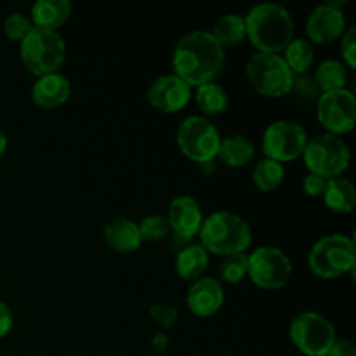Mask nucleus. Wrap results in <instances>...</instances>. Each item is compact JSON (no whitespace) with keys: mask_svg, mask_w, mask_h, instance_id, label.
<instances>
[{"mask_svg":"<svg viewBox=\"0 0 356 356\" xmlns=\"http://www.w3.org/2000/svg\"><path fill=\"white\" fill-rule=\"evenodd\" d=\"M225 49L216 42L211 31H191L184 35L174 49V75L190 87H200L212 82L225 66Z\"/></svg>","mask_w":356,"mask_h":356,"instance_id":"obj_1","label":"nucleus"},{"mask_svg":"<svg viewBox=\"0 0 356 356\" xmlns=\"http://www.w3.org/2000/svg\"><path fill=\"white\" fill-rule=\"evenodd\" d=\"M243 19L245 37L264 54H280L294 38V19L291 13L278 3H257Z\"/></svg>","mask_w":356,"mask_h":356,"instance_id":"obj_2","label":"nucleus"},{"mask_svg":"<svg viewBox=\"0 0 356 356\" xmlns=\"http://www.w3.org/2000/svg\"><path fill=\"white\" fill-rule=\"evenodd\" d=\"M200 245L207 252L218 256L243 254L252 243V232L249 222L238 214L219 211L204 218L200 233Z\"/></svg>","mask_w":356,"mask_h":356,"instance_id":"obj_3","label":"nucleus"},{"mask_svg":"<svg viewBox=\"0 0 356 356\" xmlns=\"http://www.w3.org/2000/svg\"><path fill=\"white\" fill-rule=\"evenodd\" d=\"M308 266L313 275L323 280H334L346 273H353L356 266L353 238L339 233L320 238L309 250Z\"/></svg>","mask_w":356,"mask_h":356,"instance_id":"obj_4","label":"nucleus"},{"mask_svg":"<svg viewBox=\"0 0 356 356\" xmlns=\"http://www.w3.org/2000/svg\"><path fill=\"white\" fill-rule=\"evenodd\" d=\"M19 56L24 68L37 76L56 73L66 59V42L58 31L33 28L21 40Z\"/></svg>","mask_w":356,"mask_h":356,"instance_id":"obj_5","label":"nucleus"},{"mask_svg":"<svg viewBox=\"0 0 356 356\" xmlns=\"http://www.w3.org/2000/svg\"><path fill=\"white\" fill-rule=\"evenodd\" d=\"M302 160L308 167L309 174L332 179L341 177L344 170L350 167V148L339 136L323 134L308 139L306 148L302 152Z\"/></svg>","mask_w":356,"mask_h":356,"instance_id":"obj_6","label":"nucleus"},{"mask_svg":"<svg viewBox=\"0 0 356 356\" xmlns=\"http://www.w3.org/2000/svg\"><path fill=\"white\" fill-rule=\"evenodd\" d=\"M245 75L252 89L264 97H282L291 94L294 82V73L280 54H252L247 61Z\"/></svg>","mask_w":356,"mask_h":356,"instance_id":"obj_7","label":"nucleus"},{"mask_svg":"<svg viewBox=\"0 0 356 356\" xmlns=\"http://www.w3.org/2000/svg\"><path fill=\"white\" fill-rule=\"evenodd\" d=\"M176 143L186 159L205 165L218 159L221 134L204 117H188L177 127Z\"/></svg>","mask_w":356,"mask_h":356,"instance_id":"obj_8","label":"nucleus"},{"mask_svg":"<svg viewBox=\"0 0 356 356\" xmlns=\"http://www.w3.org/2000/svg\"><path fill=\"white\" fill-rule=\"evenodd\" d=\"M292 275V261L278 247L264 245L247 256V277L264 291H277L287 285Z\"/></svg>","mask_w":356,"mask_h":356,"instance_id":"obj_9","label":"nucleus"},{"mask_svg":"<svg viewBox=\"0 0 356 356\" xmlns=\"http://www.w3.org/2000/svg\"><path fill=\"white\" fill-rule=\"evenodd\" d=\"M291 341L306 356H323L336 343V329L325 316L315 312L299 313L291 322Z\"/></svg>","mask_w":356,"mask_h":356,"instance_id":"obj_10","label":"nucleus"},{"mask_svg":"<svg viewBox=\"0 0 356 356\" xmlns=\"http://www.w3.org/2000/svg\"><path fill=\"white\" fill-rule=\"evenodd\" d=\"M305 127L294 120H277L266 127L263 134L264 159L282 163L292 162L302 156L308 143Z\"/></svg>","mask_w":356,"mask_h":356,"instance_id":"obj_11","label":"nucleus"},{"mask_svg":"<svg viewBox=\"0 0 356 356\" xmlns=\"http://www.w3.org/2000/svg\"><path fill=\"white\" fill-rule=\"evenodd\" d=\"M316 115L327 134H348L356 125V97L351 90L323 92L316 101Z\"/></svg>","mask_w":356,"mask_h":356,"instance_id":"obj_12","label":"nucleus"},{"mask_svg":"<svg viewBox=\"0 0 356 356\" xmlns=\"http://www.w3.org/2000/svg\"><path fill=\"white\" fill-rule=\"evenodd\" d=\"M343 6L344 0L343 2H325L309 14L306 21V33H308L309 42L325 45L343 37L346 30V19L341 9Z\"/></svg>","mask_w":356,"mask_h":356,"instance_id":"obj_13","label":"nucleus"},{"mask_svg":"<svg viewBox=\"0 0 356 356\" xmlns=\"http://www.w3.org/2000/svg\"><path fill=\"white\" fill-rule=\"evenodd\" d=\"M191 87L176 75H162L149 86L148 103L162 113H176L188 106Z\"/></svg>","mask_w":356,"mask_h":356,"instance_id":"obj_14","label":"nucleus"},{"mask_svg":"<svg viewBox=\"0 0 356 356\" xmlns=\"http://www.w3.org/2000/svg\"><path fill=\"white\" fill-rule=\"evenodd\" d=\"M170 232L183 242H190L200 233L204 214L198 202L191 197H177L170 202L167 214Z\"/></svg>","mask_w":356,"mask_h":356,"instance_id":"obj_15","label":"nucleus"},{"mask_svg":"<svg viewBox=\"0 0 356 356\" xmlns=\"http://www.w3.org/2000/svg\"><path fill=\"white\" fill-rule=\"evenodd\" d=\"M225 302L222 284L214 277H204L193 282L186 296V305L197 316L216 315Z\"/></svg>","mask_w":356,"mask_h":356,"instance_id":"obj_16","label":"nucleus"},{"mask_svg":"<svg viewBox=\"0 0 356 356\" xmlns=\"http://www.w3.org/2000/svg\"><path fill=\"white\" fill-rule=\"evenodd\" d=\"M103 238L104 243L110 247L113 252L118 254H131L141 247L143 238L139 233L138 222L132 219L124 218H113L108 221L103 228Z\"/></svg>","mask_w":356,"mask_h":356,"instance_id":"obj_17","label":"nucleus"},{"mask_svg":"<svg viewBox=\"0 0 356 356\" xmlns=\"http://www.w3.org/2000/svg\"><path fill=\"white\" fill-rule=\"evenodd\" d=\"M72 94L70 80L63 73H49V75L38 76L37 82L31 87V101L40 108H58L68 101Z\"/></svg>","mask_w":356,"mask_h":356,"instance_id":"obj_18","label":"nucleus"},{"mask_svg":"<svg viewBox=\"0 0 356 356\" xmlns=\"http://www.w3.org/2000/svg\"><path fill=\"white\" fill-rule=\"evenodd\" d=\"M30 14L35 28L58 31L72 16V3L68 0H38L31 6Z\"/></svg>","mask_w":356,"mask_h":356,"instance_id":"obj_19","label":"nucleus"},{"mask_svg":"<svg viewBox=\"0 0 356 356\" xmlns=\"http://www.w3.org/2000/svg\"><path fill=\"white\" fill-rule=\"evenodd\" d=\"M322 198L323 204L336 214H350L356 205L355 184L346 177L327 179Z\"/></svg>","mask_w":356,"mask_h":356,"instance_id":"obj_20","label":"nucleus"},{"mask_svg":"<svg viewBox=\"0 0 356 356\" xmlns=\"http://www.w3.org/2000/svg\"><path fill=\"white\" fill-rule=\"evenodd\" d=\"M207 266L209 252L200 243H188L176 256V271L183 280H198Z\"/></svg>","mask_w":356,"mask_h":356,"instance_id":"obj_21","label":"nucleus"},{"mask_svg":"<svg viewBox=\"0 0 356 356\" xmlns=\"http://www.w3.org/2000/svg\"><path fill=\"white\" fill-rule=\"evenodd\" d=\"M256 148H254L252 141L242 134L228 136L226 139H221V146H219L218 159L225 163L226 167L232 169H240L245 163L252 160Z\"/></svg>","mask_w":356,"mask_h":356,"instance_id":"obj_22","label":"nucleus"},{"mask_svg":"<svg viewBox=\"0 0 356 356\" xmlns=\"http://www.w3.org/2000/svg\"><path fill=\"white\" fill-rule=\"evenodd\" d=\"M211 35L222 49L236 47L245 38V19L240 14H225L214 24Z\"/></svg>","mask_w":356,"mask_h":356,"instance_id":"obj_23","label":"nucleus"},{"mask_svg":"<svg viewBox=\"0 0 356 356\" xmlns=\"http://www.w3.org/2000/svg\"><path fill=\"white\" fill-rule=\"evenodd\" d=\"M313 79H315L316 86H318L322 94L346 89L348 70L337 59H325V61H322L318 65Z\"/></svg>","mask_w":356,"mask_h":356,"instance_id":"obj_24","label":"nucleus"},{"mask_svg":"<svg viewBox=\"0 0 356 356\" xmlns=\"http://www.w3.org/2000/svg\"><path fill=\"white\" fill-rule=\"evenodd\" d=\"M282 58L294 75H306L315 61V49L306 38H292Z\"/></svg>","mask_w":356,"mask_h":356,"instance_id":"obj_25","label":"nucleus"},{"mask_svg":"<svg viewBox=\"0 0 356 356\" xmlns=\"http://www.w3.org/2000/svg\"><path fill=\"white\" fill-rule=\"evenodd\" d=\"M195 99H197L198 108H200L205 115H211V117L221 115L222 111L228 108L229 103L228 92H226L219 83L214 82H209L197 87Z\"/></svg>","mask_w":356,"mask_h":356,"instance_id":"obj_26","label":"nucleus"},{"mask_svg":"<svg viewBox=\"0 0 356 356\" xmlns=\"http://www.w3.org/2000/svg\"><path fill=\"white\" fill-rule=\"evenodd\" d=\"M285 167L275 160L263 159L256 163L252 170L254 186L261 191H273L284 183Z\"/></svg>","mask_w":356,"mask_h":356,"instance_id":"obj_27","label":"nucleus"},{"mask_svg":"<svg viewBox=\"0 0 356 356\" xmlns=\"http://www.w3.org/2000/svg\"><path fill=\"white\" fill-rule=\"evenodd\" d=\"M219 282L225 284H240L247 277V256L243 254H232L225 256L218 266Z\"/></svg>","mask_w":356,"mask_h":356,"instance_id":"obj_28","label":"nucleus"},{"mask_svg":"<svg viewBox=\"0 0 356 356\" xmlns=\"http://www.w3.org/2000/svg\"><path fill=\"white\" fill-rule=\"evenodd\" d=\"M138 226L143 242H162L170 233L169 222H167V218H163V216H148Z\"/></svg>","mask_w":356,"mask_h":356,"instance_id":"obj_29","label":"nucleus"},{"mask_svg":"<svg viewBox=\"0 0 356 356\" xmlns=\"http://www.w3.org/2000/svg\"><path fill=\"white\" fill-rule=\"evenodd\" d=\"M33 23L28 16L21 13H13L6 17L3 21V33L14 42H21L31 30H33Z\"/></svg>","mask_w":356,"mask_h":356,"instance_id":"obj_30","label":"nucleus"},{"mask_svg":"<svg viewBox=\"0 0 356 356\" xmlns=\"http://www.w3.org/2000/svg\"><path fill=\"white\" fill-rule=\"evenodd\" d=\"M291 92L301 101L312 103V101H318L322 96L318 86H316L315 79L309 75H294V82H292Z\"/></svg>","mask_w":356,"mask_h":356,"instance_id":"obj_31","label":"nucleus"},{"mask_svg":"<svg viewBox=\"0 0 356 356\" xmlns=\"http://www.w3.org/2000/svg\"><path fill=\"white\" fill-rule=\"evenodd\" d=\"M149 316L155 320V323L162 329H170L179 318V309L174 305H165V302H155L149 308Z\"/></svg>","mask_w":356,"mask_h":356,"instance_id":"obj_32","label":"nucleus"},{"mask_svg":"<svg viewBox=\"0 0 356 356\" xmlns=\"http://www.w3.org/2000/svg\"><path fill=\"white\" fill-rule=\"evenodd\" d=\"M341 54L348 68H356V26L348 28L343 33V42H341Z\"/></svg>","mask_w":356,"mask_h":356,"instance_id":"obj_33","label":"nucleus"},{"mask_svg":"<svg viewBox=\"0 0 356 356\" xmlns=\"http://www.w3.org/2000/svg\"><path fill=\"white\" fill-rule=\"evenodd\" d=\"M325 184H327V179L316 176V174H308V176L305 177L302 188H305L308 197H322L323 190H325Z\"/></svg>","mask_w":356,"mask_h":356,"instance_id":"obj_34","label":"nucleus"},{"mask_svg":"<svg viewBox=\"0 0 356 356\" xmlns=\"http://www.w3.org/2000/svg\"><path fill=\"white\" fill-rule=\"evenodd\" d=\"M323 356H356V348L351 341H336Z\"/></svg>","mask_w":356,"mask_h":356,"instance_id":"obj_35","label":"nucleus"},{"mask_svg":"<svg viewBox=\"0 0 356 356\" xmlns=\"http://www.w3.org/2000/svg\"><path fill=\"white\" fill-rule=\"evenodd\" d=\"M13 323H14V318H13V313H10L9 306H7L3 301H0V339H2V337H6L7 334L10 332V329H13Z\"/></svg>","mask_w":356,"mask_h":356,"instance_id":"obj_36","label":"nucleus"},{"mask_svg":"<svg viewBox=\"0 0 356 356\" xmlns=\"http://www.w3.org/2000/svg\"><path fill=\"white\" fill-rule=\"evenodd\" d=\"M167 344H169V337H167L165 334H156L152 341V346L155 348L156 351H163L167 348Z\"/></svg>","mask_w":356,"mask_h":356,"instance_id":"obj_37","label":"nucleus"},{"mask_svg":"<svg viewBox=\"0 0 356 356\" xmlns=\"http://www.w3.org/2000/svg\"><path fill=\"white\" fill-rule=\"evenodd\" d=\"M6 149H7V138H6V134L2 132V129H0V156L6 153Z\"/></svg>","mask_w":356,"mask_h":356,"instance_id":"obj_38","label":"nucleus"}]
</instances>
